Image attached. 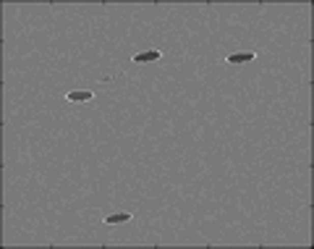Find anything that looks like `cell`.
Returning <instances> with one entry per match:
<instances>
[{"instance_id": "cell-3", "label": "cell", "mask_w": 314, "mask_h": 249, "mask_svg": "<svg viewBox=\"0 0 314 249\" xmlns=\"http://www.w3.org/2000/svg\"><path fill=\"white\" fill-rule=\"evenodd\" d=\"M92 97H95V92H89V90H71L66 95L68 102H92Z\"/></svg>"}, {"instance_id": "cell-2", "label": "cell", "mask_w": 314, "mask_h": 249, "mask_svg": "<svg viewBox=\"0 0 314 249\" xmlns=\"http://www.w3.org/2000/svg\"><path fill=\"white\" fill-rule=\"evenodd\" d=\"M254 58L256 56H254V52H249V50L246 52H231V56L225 58V63L228 66H244V63H251Z\"/></svg>"}, {"instance_id": "cell-4", "label": "cell", "mask_w": 314, "mask_h": 249, "mask_svg": "<svg viewBox=\"0 0 314 249\" xmlns=\"http://www.w3.org/2000/svg\"><path fill=\"white\" fill-rule=\"evenodd\" d=\"M126 220H131V212H113V215H105L107 226H118V223H126Z\"/></svg>"}, {"instance_id": "cell-1", "label": "cell", "mask_w": 314, "mask_h": 249, "mask_svg": "<svg viewBox=\"0 0 314 249\" xmlns=\"http://www.w3.org/2000/svg\"><path fill=\"white\" fill-rule=\"evenodd\" d=\"M160 58H162L160 50H144V52H136V56H134V63L147 66V63H157Z\"/></svg>"}]
</instances>
